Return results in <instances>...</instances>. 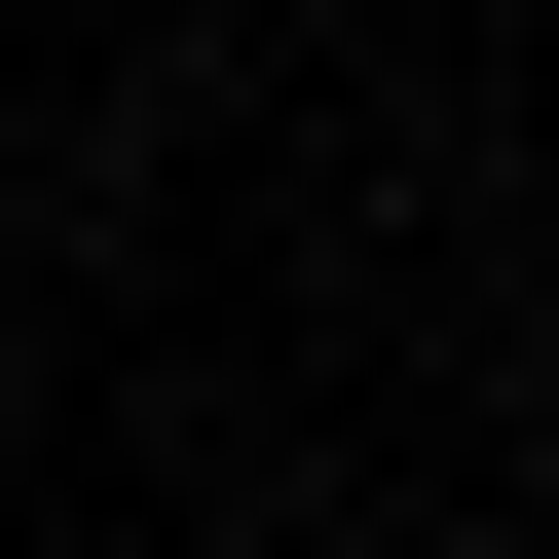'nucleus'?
Here are the masks:
<instances>
[{"mask_svg":"<svg viewBox=\"0 0 559 559\" xmlns=\"http://www.w3.org/2000/svg\"><path fill=\"white\" fill-rule=\"evenodd\" d=\"M522 522H559V485H522Z\"/></svg>","mask_w":559,"mask_h":559,"instance_id":"f257e3e1","label":"nucleus"}]
</instances>
